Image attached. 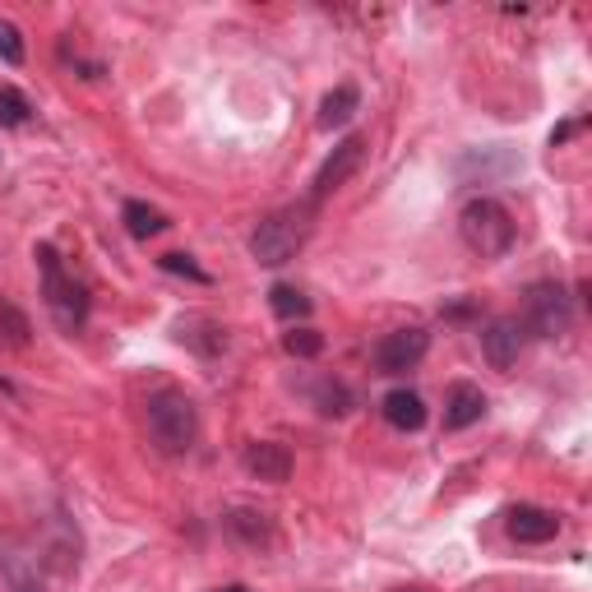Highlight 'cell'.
<instances>
[{
    "instance_id": "6da1fadb",
    "label": "cell",
    "mask_w": 592,
    "mask_h": 592,
    "mask_svg": "<svg viewBox=\"0 0 592 592\" xmlns=\"http://www.w3.org/2000/svg\"><path fill=\"white\" fill-rule=\"evenodd\" d=\"M33 259H37V269H42V297H47V311H52L56 328H60V334H79V328L89 324V311H93L89 288L65 273L56 246H47V241L33 250Z\"/></svg>"
},
{
    "instance_id": "7a4b0ae2",
    "label": "cell",
    "mask_w": 592,
    "mask_h": 592,
    "mask_svg": "<svg viewBox=\"0 0 592 592\" xmlns=\"http://www.w3.org/2000/svg\"><path fill=\"white\" fill-rule=\"evenodd\" d=\"M311 223H315V204H311V200L269 213L265 223L255 227V236H250V255H255L265 269H282V265H288V259H297V250L305 246V236H311Z\"/></svg>"
},
{
    "instance_id": "3957f363",
    "label": "cell",
    "mask_w": 592,
    "mask_h": 592,
    "mask_svg": "<svg viewBox=\"0 0 592 592\" xmlns=\"http://www.w3.org/2000/svg\"><path fill=\"white\" fill-rule=\"evenodd\" d=\"M458 232H463V246L481 259H504L518 241L514 213L500 200H487V194H477V200L463 204V213H458Z\"/></svg>"
},
{
    "instance_id": "277c9868",
    "label": "cell",
    "mask_w": 592,
    "mask_h": 592,
    "mask_svg": "<svg viewBox=\"0 0 592 592\" xmlns=\"http://www.w3.org/2000/svg\"><path fill=\"white\" fill-rule=\"evenodd\" d=\"M144 416H148L153 445H158L163 454H186L194 445V435H200V416H194V403L181 389H158L148 399Z\"/></svg>"
},
{
    "instance_id": "5b68a950",
    "label": "cell",
    "mask_w": 592,
    "mask_h": 592,
    "mask_svg": "<svg viewBox=\"0 0 592 592\" xmlns=\"http://www.w3.org/2000/svg\"><path fill=\"white\" fill-rule=\"evenodd\" d=\"M574 324V297H569L560 282H533L528 301H523V334L537 338H560Z\"/></svg>"
},
{
    "instance_id": "8992f818",
    "label": "cell",
    "mask_w": 592,
    "mask_h": 592,
    "mask_svg": "<svg viewBox=\"0 0 592 592\" xmlns=\"http://www.w3.org/2000/svg\"><path fill=\"white\" fill-rule=\"evenodd\" d=\"M518 153L510 144H487V148H463L454 163V177L463 186H504L518 177Z\"/></svg>"
},
{
    "instance_id": "52a82bcc",
    "label": "cell",
    "mask_w": 592,
    "mask_h": 592,
    "mask_svg": "<svg viewBox=\"0 0 592 592\" xmlns=\"http://www.w3.org/2000/svg\"><path fill=\"white\" fill-rule=\"evenodd\" d=\"M361 163H366V139L361 135H347L334 153L324 158V167L315 171V186H311V204H320V200H328L334 190H343L347 181L361 171Z\"/></svg>"
},
{
    "instance_id": "ba28073f",
    "label": "cell",
    "mask_w": 592,
    "mask_h": 592,
    "mask_svg": "<svg viewBox=\"0 0 592 592\" xmlns=\"http://www.w3.org/2000/svg\"><path fill=\"white\" fill-rule=\"evenodd\" d=\"M431 334L426 328H393L376 343V370L380 376H407V370L426 357Z\"/></svg>"
},
{
    "instance_id": "9c48e42d",
    "label": "cell",
    "mask_w": 592,
    "mask_h": 592,
    "mask_svg": "<svg viewBox=\"0 0 592 592\" xmlns=\"http://www.w3.org/2000/svg\"><path fill=\"white\" fill-rule=\"evenodd\" d=\"M504 533L523 546H541L560 533V518L551 510H541V504H514V510L504 514Z\"/></svg>"
},
{
    "instance_id": "30bf717a",
    "label": "cell",
    "mask_w": 592,
    "mask_h": 592,
    "mask_svg": "<svg viewBox=\"0 0 592 592\" xmlns=\"http://www.w3.org/2000/svg\"><path fill=\"white\" fill-rule=\"evenodd\" d=\"M241 463H246V472H250L255 481H269V487H282V481L292 477V454H288V445H273V440L246 445Z\"/></svg>"
},
{
    "instance_id": "8fae6325",
    "label": "cell",
    "mask_w": 592,
    "mask_h": 592,
    "mask_svg": "<svg viewBox=\"0 0 592 592\" xmlns=\"http://www.w3.org/2000/svg\"><path fill=\"white\" fill-rule=\"evenodd\" d=\"M518 347H523L518 320H491L487 328H481V357H487L495 370H510L518 361Z\"/></svg>"
},
{
    "instance_id": "7c38bea8",
    "label": "cell",
    "mask_w": 592,
    "mask_h": 592,
    "mask_svg": "<svg viewBox=\"0 0 592 592\" xmlns=\"http://www.w3.org/2000/svg\"><path fill=\"white\" fill-rule=\"evenodd\" d=\"M481 416H487V393H481L477 384H468V380L449 384V393H445V431H468V426L481 422Z\"/></svg>"
},
{
    "instance_id": "4fadbf2b",
    "label": "cell",
    "mask_w": 592,
    "mask_h": 592,
    "mask_svg": "<svg viewBox=\"0 0 592 592\" xmlns=\"http://www.w3.org/2000/svg\"><path fill=\"white\" fill-rule=\"evenodd\" d=\"M223 528H227V537H236L241 546H255V551L273 541V518L265 510H250V504H236V510H227L223 514Z\"/></svg>"
},
{
    "instance_id": "5bb4252c",
    "label": "cell",
    "mask_w": 592,
    "mask_h": 592,
    "mask_svg": "<svg viewBox=\"0 0 592 592\" xmlns=\"http://www.w3.org/2000/svg\"><path fill=\"white\" fill-rule=\"evenodd\" d=\"M177 338L190 347V353L217 357L227 347V328L217 320H209V315H186V320H177Z\"/></svg>"
},
{
    "instance_id": "9a60e30c",
    "label": "cell",
    "mask_w": 592,
    "mask_h": 592,
    "mask_svg": "<svg viewBox=\"0 0 592 592\" xmlns=\"http://www.w3.org/2000/svg\"><path fill=\"white\" fill-rule=\"evenodd\" d=\"M384 422L393 431H422L426 426V403H422V393H412V389H393L384 393Z\"/></svg>"
},
{
    "instance_id": "2e32d148",
    "label": "cell",
    "mask_w": 592,
    "mask_h": 592,
    "mask_svg": "<svg viewBox=\"0 0 592 592\" xmlns=\"http://www.w3.org/2000/svg\"><path fill=\"white\" fill-rule=\"evenodd\" d=\"M357 107H361V93L353 89V83H338V89L320 102V130H343L357 116Z\"/></svg>"
},
{
    "instance_id": "e0dca14e",
    "label": "cell",
    "mask_w": 592,
    "mask_h": 592,
    "mask_svg": "<svg viewBox=\"0 0 592 592\" xmlns=\"http://www.w3.org/2000/svg\"><path fill=\"white\" fill-rule=\"evenodd\" d=\"M121 223H125V232L135 236V241H148V236L167 232V213H163V209H153V204H144V200H125Z\"/></svg>"
},
{
    "instance_id": "ac0fdd59",
    "label": "cell",
    "mask_w": 592,
    "mask_h": 592,
    "mask_svg": "<svg viewBox=\"0 0 592 592\" xmlns=\"http://www.w3.org/2000/svg\"><path fill=\"white\" fill-rule=\"evenodd\" d=\"M0 574H5L10 592H42V579H37V560L19 556V551H0Z\"/></svg>"
},
{
    "instance_id": "d6986e66",
    "label": "cell",
    "mask_w": 592,
    "mask_h": 592,
    "mask_svg": "<svg viewBox=\"0 0 592 592\" xmlns=\"http://www.w3.org/2000/svg\"><path fill=\"white\" fill-rule=\"evenodd\" d=\"M29 338H33L29 315L19 311L14 301L0 297V343H5V347H29Z\"/></svg>"
},
{
    "instance_id": "ffe728a7",
    "label": "cell",
    "mask_w": 592,
    "mask_h": 592,
    "mask_svg": "<svg viewBox=\"0 0 592 592\" xmlns=\"http://www.w3.org/2000/svg\"><path fill=\"white\" fill-rule=\"evenodd\" d=\"M269 305H273L278 320H305L311 315V297H305L301 288H292V282H273Z\"/></svg>"
},
{
    "instance_id": "44dd1931",
    "label": "cell",
    "mask_w": 592,
    "mask_h": 592,
    "mask_svg": "<svg viewBox=\"0 0 592 592\" xmlns=\"http://www.w3.org/2000/svg\"><path fill=\"white\" fill-rule=\"evenodd\" d=\"M315 407H320L324 416H347V412H353V389L338 384V380H324V384L315 389Z\"/></svg>"
},
{
    "instance_id": "7402d4cb",
    "label": "cell",
    "mask_w": 592,
    "mask_h": 592,
    "mask_svg": "<svg viewBox=\"0 0 592 592\" xmlns=\"http://www.w3.org/2000/svg\"><path fill=\"white\" fill-rule=\"evenodd\" d=\"M33 121V102L19 93V89H0V125L5 130H19Z\"/></svg>"
},
{
    "instance_id": "603a6c76",
    "label": "cell",
    "mask_w": 592,
    "mask_h": 592,
    "mask_svg": "<svg viewBox=\"0 0 592 592\" xmlns=\"http://www.w3.org/2000/svg\"><path fill=\"white\" fill-rule=\"evenodd\" d=\"M282 353L311 361L324 353V334H315V328H292V334H282Z\"/></svg>"
},
{
    "instance_id": "cb8c5ba5",
    "label": "cell",
    "mask_w": 592,
    "mask_h": 592,
    "mask_svg": "<svg viewBox=\"0 0 592 592\" xmlns=\"http://www.w3.org/2000/svg\"><path fill=\"white\" fill-rule=\"evenodd\" d=\"M0 60L5 65H24V33L10 19H0Z\"/></svg>"
},
{
    "instance_id": "d4e9b609",
    "label": "cell",
    "mask_w": 592,
    "mask_h": 592,
    "mask_svg": "<svg viewBox=\"0 0 592 592\" xmlns=\"http://www.w3.org/2000/svg\"><path fill=\"white\" fill-rule=\"evenodd\" d=\"M158 265H163V273H177V278H190V282H209V273L194 265L190 255H163Z\"/></svg>"
},
{
    "instance_id": "484cf974",
    "label": "cell",
    "mask_w": 592,
    "mask_h": 592,
    "mask_svg": "<svg viewBox=\"0 0 592 592\" xmlns=\"http://www.w3.org/2000/svg\"><path fill=\"white\" fill-rule=\"evenodd\" d=\"M579 130H583V121H569V125H560V130H551V148H556V144H565L569 135H579Z\"/></svg>"
},
{
    "instance_id": "4316f807",
    "label": "cell",
    "mask_w": 592,
    "mask_h": 592,
    "mask_svg": "<svg viewBox=\"0 0 592 592\" xmlns=\"http://www.w3.org/2000/svg\"><path fill=\"white\" fill-rule=\"evenodd\" d=\"M217 592H250V588H241V583H232V588H217Z\"/></svg>"
},
{
    "instance_id": "83f0119b",
    "label": "cell",
    "mask_w": 592,
    "mask_h": 592,
    "mask_svg": "<svg viewBox=\"0 0 592 592\" xmlns=\"http://www.w3.org/2000/svg\"><path fill=\"white\" fill-rule=\"evenodd\" d=\"M393 592H426V588H393Z\"/></svg>"
}]
</instances>
